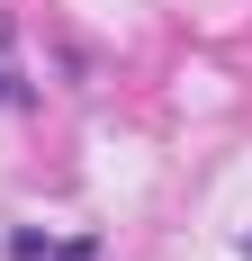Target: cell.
Returning a JSON list of instances; mask_svg holds the SVG:
<instances>
[{"label":"cell","mask_w":252,"mask_h":261,"mask_svg":"<svg viewBox=\"0 0 252 261\" xmlns=\"http://www.w3.org/2000/svg\"><path fill=\"white\" fill-rule=\"evenodd\" d=\"M27 99V72H18V27L0 18V108H18Z\"/></svg>","instance_id":"obj_1"},{"label":"cell","mask_w":252,"mask_h":261,"mask_svg":"<svg viewBox=\"0 0 252 261\" xmlns=\"http://www.w3.org/2000/svg\"><path fill=\"white\" fill-rule=\"evenodd\" d=\"M54 252V234H36V225H18V234H9V261H45Z\"/></svg>","instance_id":"obj_2"},{"label":"cell","mask_w":252,"mask_h":261,"mask_svg":"<svg viewBox=\"0 0 252 261\" xmlns=\"http://www.w3.org/2000/svg\"><path fill=\"white\" fill-rule=\"evenodd\" d=\"M45 261H99V243H54Z\"/></svg>","instance_id":"obj_3"},{"label":"cell","mask_w":252,"mask_h":261,"mask_svg":"<svg viewBox=\"0 0 252 261\" xmlns=\"http://www.w3.org/2000/svg\"><path fill=\"white\" fill-rule=\"evenodd\" d=\"M243 252H252V234H243Z\"/></svg>","instance_id":"obj_4"}]
</instances>
